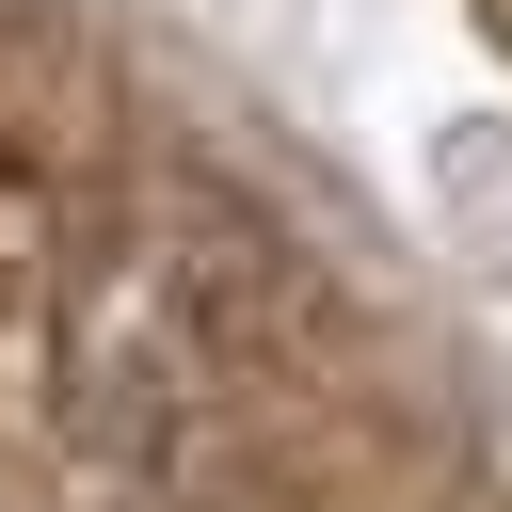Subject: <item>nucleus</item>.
<instances>
[{"mask_svg":"<svg viewBox=\"0 0 512 512\" xmlns=\"http://www.w3.org/2000/svg\"><path fill=\"white\" fill-rule=\"evenodd\" d=\"M432 224L464 240V272H512V128L496 112H448L432 128Z\"/></svg>","mask_w":512,"mask_h":512,"instance_id":"nucleus-1","label":"nucleus"}]
</instances>
